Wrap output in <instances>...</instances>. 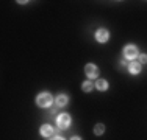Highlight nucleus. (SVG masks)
<instances>
[{
	"label": "nucleus",
	"instance_id": "7",
	"mask_svg": "<svg viewBox=\"0 0 147 140\" xmlns=\"http://www.w3.org/2000/svg\"><path fill=\"white\" fill-rule=\"evenodd\" d=\"M41 134H42L44 137H49V135L53 134V128H52L50 125H42L41 126Z\"/></svg>",
	"mask_w": 147,
	"mask_h": 140
},
{
	"label": "nucleus",
	"instance_id": "5",
	"mask_svg": "<svg viewBox=\"0 0 147 140\" xmlns=\"http://www.w3.org/2000/svg\"><path fill=\"white\" fill-rule=\"evenodd\" d=\"M108 37H110V34H108V31L107 30H99L96 33V39H97V42H100V44H103V42H107L108 41Z\"/></svg>",
	"mask_w": 147,
	"mask_h": 140
},
{
	"label": "nucleus",
	"instance_id": "1",
	"mask_svg": "<svg viewBox=\"0 0 147 140\" xmlns=\"http://www.w3.org/2000/svg\"><path fill=\"white\" fill-rule=\"evenodd\" d=\"M36 103H38V106H41V107H49L52 104V97H50V93H39L36 98Z\"/></svg>",
	"mask_w": 147,
	"mask_h": 140
},
{
	"label": "nucleus",
	"instance_id": "4",
	"mask_svg": "<svg viewBox=\"0 0 147 140\" xmlns=\"http://www.w3.org/2000/svg\"><path fill=\"white\" fill-rule=\"evenodd\" d=\"M124 55H125V58H128V59H135L136 56H138V50H136L135 45H127V47L124 48Z\"/></svg>",
	"mask_w": 147,
	"mask_h": 140
},
{
	"label": "nucleus",
	"instance_id": "10",
	"mask_svg": "<svg viewBox=\"0 0 147 140\" xmlns=\"http://www.w3.org/2000/svg\"><path fill=\"white\" fill-rule=\"evenodd\" d=\"M82 89L85 90V92H91V90L94 89V84L91 83V81H85V83L82 84Z\"/></svg>",
	"mask_w": 147,
	"mask_h": 140
},
{
	"label": "nucleus",
	"instance_id": "11",
	"mask_svg": "<svg viewBox=\"0 0 147 140\" xmlns=\"http://www.w3.org/2000/svg\"><path fill=\"white\" fill-rule=\"evenodd\" d=\"M103 131H105V126H103L102 123H99V125H96V126H94V134H96V135L103 134Z\"/></svg>",
	"mask_w": 147,
	"mask_h": 140
},
{
	"label": "nucleus",
	"instance_id": "12",
	"mask_svg": "<svg viewBox=\"0 0 147 140\" xmlns=\"http://www.w3.org/2000/svg\"><path fill=\"white\" fill-rule=\"evenodd\" d=\"M139 62H141V64H146V62H147V55H141V56H139Z\"/></svg>",
	"mask_w": 147,
	"mask_h": 140
},
{
	"label": "nucleus",
	"instance_id": "6",
	"mask_svg": "<svg viewBox=\"0 0 147 140\" xmlns=\"http://www.w3.org/2000/svg\"><path fill=\"white\" fill-rule=\"evenodd\" d=\"M128 70H130V73H139L141 72V62H136V61H133V62H130L128 64Z\"/></svg>",
	"mask_w": 147,
	"mask_h": 140
},
{
	"label": "nucleus",
	"instance_id": "2",
	"mask_svg": "<svg viewBox=\"0 0 147 140\" xmlns=\"http://www.w3.org/2000/svg\"><path fill=\"white\" fill-rule=\"evenodd\" d=\"M57 125H58L59 129L69 128V125H71V117H69L67 114H61V115L57 118Z\"/></svg>",
	"mask_w": 147,
	"mask_h": 140
},
{
	"label": "nucleus",
	"instance_id": "14",
	"mask_svg": "<svg viewBox=\"0 0 147 140\" xmlns=\"http://www.w3.org/2000/svg\"><path fill=\"white\" fill-rule=\"evenodd\" d=\"M72 140H80V137H72Z\"/></svg>",
	"mask_w": 147,
	"mask_h": 140
},
{
	"label": "nucleus",
	"instance_id": "13",
	"mask_svg": "<svg viewBox=\"0 0 147 140\" xmlns=\"http://www.w3.org/2000/svg\"><path fill=\"white\" fill-rule=\"evenodd\" d=\"M52 140H64V139H63V137H59V135H57V137H53Z\"/></svg>",
	"mask_w": 147,
	"mask_h": 140
},
{
	"label": "nucleus",
	"instance_id": "8",
	"mask_svg": "<svg viewBox=\"0 0 147 140\" xmlns=\"http://www.w3.org/2000/svg\"><path fill=\"white\" fill-rule=\"evenodd\" d=\"M55 103H57V106H58V107L66 106V104H67V97H66V95H58V97H57V100H55Z\"/></svg>",
	"mask_w": 147,
	"mask_h": 140
},
{
	"label": "nucleus",
	"instance_id": "3",
	"mask_svg": "<svg viewBox=\"0 0 147 140\" xmlns=\"http://www.w3.org/2000/svg\"><path fill=\"white\" fill-rule=\"evenodd\" d=\"M85 73L88 75V78H97V76H99V69L94 64H88L85 67Z\"/></svg>",
	"mask_w": 147,
	"mask_h": 140
},
{
	"label": "nucleus",
	"instance_id": "9",
	"mask_svg": "<svg viewBox=\"0 0 147 140\" xmlns=\"http://www.w3.org/2000/svg\"><path fill=\"white\" fill-rule=\"evenodd\" d=\"M96 87H97V90H107L108 89V83L105 81V79H97V83H96Z\"/></svg>",
	"mask_w": 147,
	"mask_h": 140
}]
</instances>
